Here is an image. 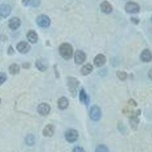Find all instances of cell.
Segmentation results:
<instances>
[{"label":"cell","instance_id":"1","mask_svg":"<svg viewBox=\"0 0 152 152\" xmlns=\"http://www.w3.org/2000/svg\"><path fill=\"white\" fill-rule=\"evenodd\" d=\"M59 53L65 59H70L73 55V49L69 43H65L61 44L59 49Z\"/></svg>","mask_w":152,"mask_h":152},{"label":"cell","instance_id":"2","mask_svg":"<svg viewBox=\"0 0 152 152\" xmlns=\"http://www.w3.org/2000/svg\"><path fill=\"white\" fill-rule=\"evenodd\" d=\"M50 19L48 16L45 15H41L38 16L37 18V24L38 26L41 27V28H48L50 25Z\"/></svg>","mask_w":152,"mask_h":152},{"label":"cell","instance_id":"3","mask_svg":"<svg viewBox=\"0 0 152 152\" xmlns=\"http://www.w3.org/2000/svg\"><path fill=\"white\" fill-rule=\"evenodd\" d=\"M78 81L75 78H68V86H69V91L73 94V96H75L76 92H77V88L78 86Z\"/></svg>","mask_w":152,"mask_h":152},{"label":"cell","instance_id":"4","mask_svg":"<svg viewBox=\"0 0 152 152\" xmlns=\"http://www.w3.org/2000/svg\"><path fill=\"white\" fill-rule=\"evenodd\" d=\"M125 9H126V11L128 13H130V14H135V13H138L139 12L140 7L135 2H129L126 3V6H125Z\"/></svg>","mask_w":152,"mask_h":152},{"label":"cell","instance_id":"5","mask_svg":"<svg viewBox=\"0 0 152 152\" xmlns=\"http://www.w3.org/2000/svg\"><path fill=\"white\" fill-rule=\"evenodd\" d=\"M78 132L76 131L75 129H69L66 132V134H65V137H66V139L70 143H72V142H75L77 139H78Z\"/></svg>","mask_w":152,"mask_h":152},{"label":"cell","instance_id":"6","mask_svg":"<svg viewBox=\"0 0 152 152\" xmlns=\"http://www.w3.org/2000/svg\"><path fill=\"white\" fill-rule=\"evenodd\" d=\"M90 117L93 121H98L101 117V110L97 106L91 107L90 111Z\"/></svg>","mask_w":152,"mask_h":152},{"label":"cell","instance_id":"7","mask_svg":"<svg viewBox=\"0 0 152 152\" xmlns=\"http://www.w3.org/2000/svg\"><path fill=\"white\" fill-rule=\"evenodd\" d=\"M86 59V55L81 50H77L75 53V62L76 64H82Z\"/></svg>","mask_w":152,"mask_h":152},{"label":"cell","instance_id":"8","mask_svg":"<svg viewBox=\"0 0 152 152\" xmlns=\"http://www.w3.org/2000/svg\"><path fill=\"white\" fill-rule=\"evenodd\" d=\"M37 112L42 116H47L50 112V106L45 103L40 104L37 107Z\"/></svg>","mask_w":152,"mask_h":152},{"label":"cell","instance_id":"9","mask_svg":"<svg viewBox=\"0 0 152 152\" xmlns=\"http://www.w3.org/2000/svg\"><path fill=\"white\" fill-rule=\"evenodd\" d=\"M30 49H31L30 45L27 43V42L21 41L17 44L18 51L19 53H27L30 50Z\"/></svg>","mask_w":152,"mask_h":152},{"label":"cell","instance_id":"10","mask_svg":"<svg viewBox=\"0 0 152 152\" xmlns=\"http://www.w3.org/2000/svg\"><path fill=\"white\" fill-rule=\"evenodd\" d=\"M106 61H107V59H106L105 56L103 55V54H98L94 59V63L97 67H100V66H103L105 64Z\"/></svg>","mask_w":152,"mask_h":152},{"label":"cell","instance_id":"11","mask_svg":"<svg viewBox=\"0 0 152 152\" xmlns=\"http://www.w3.org/2000/svg\"><path fill=\"white\" fill-rule=\"evenodd\" d=\"M11 12H12V9L9 5H0V15L3 18H6L11 14Z\"/></svg>","mask_w":152,"mask_h":152},{"label":"cell","instance_id":"12","mask_svg":"<svg viewBox=\"0 0 152 152\" xmlns=\"http://www.w3.org/2000/svg\"><path fill=\"white\" fill-rule=\"evenodd\" d=\"M9 28L12 30H16L21 26V20L18 18H12L9 20Z\"/></svg>","mask_w":152,"mask_h":152},{"label":"cell","instance_id":"13","mask_svg":"<svg viewBox=\"0 0 152 152\" xmlns=\"http://www.w3.org/2000/svg\"><path fill=\"white\" fill-rule=\"evenodd\" d=\"M100 9L105 14H110L113 11V7L111 4L107 1H104L100 4Z\"/></svg>","mask_w":152,"mask_h":152},{"label":"cell","instance_id":"14","mask_svg":"<svg viewBox=\"0 0 152 152\" xmlns=\"http://www.w3.org/2000/svg\"><path fill=\"white\" fill-rule=\"evenodd\" d=\"M140 58L141 59H142V61H143V62H150V61L152 59L151 53L148 50H143L142 54H141Z\"/></svg>","mask_w":152,"mask_h":152},{"label":"cell","instance_id":"15","mask_svg":"<svg viewBox=\"0 0 152 152\" xmlns=\"http://www.w3.org/2000/svg\"><path fill=\"white\" fill-rule=\"evenodd\" d=\"M27 38L31 43H35L38 40V36L34 31H30L27 34Z\"/></svg>","mask_w":152,"mask_h":152},{"label":"cell","instance_id":"16","mask_svg":"<svg viewBox=\"0 0 152 152\" xmlns=\"http://www.w3.org/2000/svg\"><path fill=\"white\" fill-rule=\"evenodd\" d=\"M43 134L46 137H51L54 134V127L52 125H47L43 131Z\"/></svg>","mask_w":152,"mask_h":152},{"label":"cell","instance_id":"17","mask_svg":"<svg viewBox=\"0 0 152 152\" xmlns=\"http://www.w3.org/2000/svg\"><path fill=\"white\" fill-rule=\"evenodd\" d=\"M93 66L90 63H88L85 66H84L81 69V75H88L90 73H91V72L93 71Z\"/></svg>","mask_w":152,"mask_h":152},{"label":"cell","instance_id":"18","mask_svg":"<svg viewBox=\"0 0 152 152\" xmlns=\"http://www.w3.org/2000/svg\"><path fill=\"white\" fill-rule=\"evenodd\" d=\"M68 106H69V100H68L67 98L62 97L59 99V100H58V107H59V109L65 110L67 108Z\"/></svg>","mask_w":152,"mask_h":152},{"label":"cell","instance_id":"19","mask_svg":"<svg viewBox=\"0 0 152 152\" xmlns=\"http://www.w3.org/2000/svg\"><path fill=\"white\" fill-rule=\"evenodd\" d=\"M89 100L90 99H89V97H88V94H86L85 91L84 89H81V91H80V100L85 104H86V105H88L89 101H90Z\"/></svg>","mask_w":152,"mask_h":152},{"label":"cell","instance_id":"20","mask_svg":"<svg viewBox=\"0 0 152 152\" xmlns=\"http://www.w3.org/2000/svg\"><path fill=\"white\" fill-rule=\"evenodd\" d=\"M36 66L40 71H45L47 69V64L45 60L43 59H38L36 62Z\"/></svg>","mask_w":152,"mask_h":152},{"label":"cell","instance_id":"21","mask_svg":"<svg viewBox=\"0 0 152 152\" xmlns=\"http://www.w3.org/2000/svg\"><path fill=\"white\" fill-rule=\"evenodd\" d=\"M9 72L11 73L12 75H16L20 71V67L18 66V65L17 64H12L9 66Z\"/></svg>","mask_w":152,"mask_h":152},{"label":"cell","instance_id":"22","mask_svg":"<svg viewBox=\"0 0 152 152\" xmlns=\"http://www.w3.org/2000/svg\"><path fill=\"white\" fill-rule=\"evenodd\" d=\"M25 142H26V144L28 145H33L35 142V138L33 135H28V136L26 137V139H25Z\"/></svg>","mask_w":152,"mask_h":152},{"label":"cell","instance_id":"23","mask_svg":"<svg viewBox=\"0 0 152 152\" xmlns=\"http://www.w3.org/2000/svg\"><path fill=\"white\" fill-rule=\"evenodd\" d=\"M130 123H131V126H132L133 129L136 128V126H138V119H137L136 116H133L131 118V119H130Z\"/></svg>","mask_w":152,"mask_h":152},{"label":"cell","instance_id":"24","mask_svg":"<svg viewBox=\"0 0 152 152\" xmlns=\"http://www.w3.org/2000/svg\"><path fill=\"white\" fill-rule=\"evenodd\" d=\"M116 75H117L118 78L121 80V81H125L127 78V74L124 72H117Z\"/></svg>","mask_w":152,"mask_h":152},{"label":"cell","instance_id":"25","mask_svg":"<svg viewBox=\"0 0 152 152\" xmlns=\"http://www.w3.org/2000/svg\"><path fill=\"white\" fill-rule=\"evenodd\" d=\"M95 152H108V148L106 147L105 145H98L95 150Z\"/></svg>","mask_w":152,"mask_h":152},{"label":"cell","instance_id":"26","mask_svg":"<svg viewBox=\"0 0 152 152\" xmlns=\"http://www.w3.org/2000/svg\"><path fill=\"white\" fill-rule=\"evenodd\" d=\"M6 79H7V76H6V75L3 72H0V85L3 84L4 82L6 81Z\"/></svg>","mask_w":152,"mask_h":152},{"label":"cell","instance_id":"27","mask_svg":"<svg viewBox=\"0 0 152 152\" xmlns=\"http://www.w3.org/2000/svg\"><path fill=\"white\" fill-rule=\"evenodd\" d=\"M29 5H32L34 7H37L40 5V0H30Z\"/></svg>","mask_w":152,"mask_h":152},{"label":"cell","instance_id":"28","mask_svg":"<svg viewBox=\"0 0 152 152\" xmlns=\"http://www.w3.org/2000/svg\"><path fill=\"white\" fill-rule=\"evenodd\" d=\"M73 152H85V150L81 147H75L73 150Z\"/></svg>","mask_w":152,"mask_h":152},{"label":"cell","instance_id":"29","mask_svg":"<svg viewBox=\"0 0 152 152\" xmlns=\"http://www.w3.org/2000/svg\"><path fill=\"white\" fill-rule=\"evenodd\" d=\"M129 103V104H132L133 106H136V103H135L133 100H130Z\"/></svg>","mask_w":152,"mask_h":152},{"label":"cell","instance_id":"30","mask_svg":"<svg viewBox=\"0 0 152 152\" xmlns=\"http://www.w3.org/2000/svg\"><path fill=\"white\" fill-rule=\"evenodd\" d=\"M148 76L151 79H152V69H150V71L148 72Z\"/></svg>","mask_w":152,"mask_h":152},{"label":"cell","instance_id":"31","mask_svg":"<svg viewBox=\"0 0 152 152\" xmlns=\"http://www.w3.org/2000/svg\"><path fill=\"white\" fill-rule=\"evenodd\" d=\"M0 103H1V99H0Z\"/></svg>","mask_w":152,"mask_h":152},{"label":"cell","instance_id":"32","mask_svg":"<svg viewBox=\"0 0 152 152\" xmlns=\"http://www.w3.org/2000/svg\"><path fill=\"white\" fill-rule=\"evenodd\" d=\"M151 21H152V17H151Z\"/></svg>","mask_w":152,"mask_h":152},{"label":"cell","instance_id":"33","mask_svg":"<svg viewBox=\"0 0 152 152\" xmlns=\"http://www.w3.org/2000/svg\"><path fill=\"white\" fill-rule=\"evenodd\" d=\"M0 18H1V15H0Z\"/></svg>","mask_w":152,"mask_h":152}]
</instances>
